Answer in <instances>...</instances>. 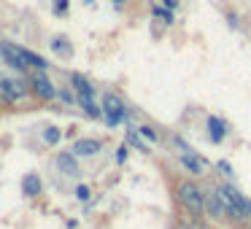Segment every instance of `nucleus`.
<instances>
[{"label":"nucleus","instance_id":"24","mask_svg":"<svg viewBox=\"0 0 251 229\" xmlns=\"http://www.w3.org/2000/svg\"><path fill=\"white\" fill-rule=\"evenodd\" d=\"M162 3H165V8H170V11H173L176 6H178V0H162Z\"/></svg>","mask_w":251,"mask_h":229},{"label":"nucleus","instance_id":"22","mask_svg":"<svg viewBox=\"0 0 251 229\" xmlns=\"http://www.w3.org/2000/svg\"><path fill=\"white\" fill-rule=\"evenodd\" d=\"M127 159V146H122L119 151H116V162H125Z\"/></svg>","mask_w":251,"mask_h":229},{"label":"nucleus","instance_id":"26","mask_svg":"<svg viewBox=\"0 0 251 229\" xmlns=\"http://www.w3.org/2000/svg\"><path fill=\"white\" fill-rule=\"evenodd\" d=\"M173 229H186V227H181V224H178V227H173Z\"/></svg>","mask_w":251,"mask_h":229},{"label":"nucleus","instance_id":"7","mask_svg":"<svg viewBox=\"0 0 251 229\" xmlns=\"http://www.w3.org/2000/svg\"><path fill=\"white\" fill-rule=\"evenodd\" d=\"M22 97H25L22 84L0 73V100H3V103H17V100H22Z\"/></svg>","mask_w":251,"mask_h":229},{"label":"nucleus","instance_id":"10","mask_svg":"<svg viewBox=\"0 0 251 229\" xmlns=\"http://www.w3.org/2000/svg\"><path fill=\"white\" fill-rule=\"evenodd\" d=\"M205 127H208V137H211V143H222L224 137H227V121H224L222 116H208Z\"/></svg>","mask_w":251,"mask_h":229},{"label":"nucleus","instance_id":"8","mask_svg":"<svg viewBox=\"0 0 251 229\" xmlns=\"http://www.w3.org/2000/svg\"><path fill=\"white\" fill-rule=\"evenodd\" d=\"M205 216L216 218V221H222L224 216H229L227 205H224L222 194H219L216 189H213V191H208V194H205Z\"/></svg>","mask_w":251,"mask_h":229},{"label":"nucleus","instance_id":"17","mask_svg":"<svg viewBox=\"0 0 251 229\" xmlns=\"http://www.w3.org/2000/svg\"><path fill=\"white\" fill-rule=\"evenodd\" d=\"M151 14L157 19H162L165 24H173V14H170V8H165V6H151Z\"/></svg>","mask_w":251,"mask_h":229},{"label":"nucleus","instance_id":"19","mask_svg":"<svg viewBox=\"0 0 251 229\" xmlns=\"http://www.w3.org/2000/svg\"><path fill=\"white\" fill-rule=\"evenodd\" d=\"M216 167H219V173H224V175H227V178H232V167H229V162H224V159H219V164H216Z\"/></svg>","mask_w":251,"mask_h":229},{"label":"nucleus","instance_id":"3","mask_svg":"<svg viewBox=\"0 0 251 229\" xmlns=\"http://www.w3.org/2000/svg\"><path fill=\"white\" fill-rule=\"evenodd\" d=\"M71 84H73V89H76V100H78V105L84 108V114L92 116V119H100V116H103V108H98V103H95V89H92V84H89L87 78L81 76V73H73V76H71Z\"/></svg>","mask_w":251,"mask_h":229},{"label":"nucleus","instance_id":"6","mask_svg":"<svg viewBox=\"0 0 251 229\" xmlns=\"http://www.w3.org/2000/svg\"><path fill=\"white\" fill-rule=\"evenodd\" d=\"M181 151H178V164L181 167H186L192 175H202L205 173V159L200 157V154H195L192 148H186L184 143H178Z\"/></svg>","mask_w":251,"mask_h":229},{"label":"nucleus","instance_id":"14","mask_svg":"<svg viewBox=\"0 0 251 229\" xmlns=\"http://www.w3.org/2000/svg\"><path fill=\"white\" fill-rule=\"evenodd\" d=\"M51 49H54L60 57H71L73 54V46L68 44V38H54L51 41Z\"/></svg>","mask_w":251,"mask_h":229},{"label":"nucleus","instance_id":"12","mask_svg":"<svg viewBox=\"0 0 251 229\" xmlns=\"http://www.w3.org/2000/svg\"><path fill=\"white\" fill-rule=\"evenodd\" d=\"M57 167H60V173L68 175V178L78 175V164H76V157H73V154H60V157H57Z\"/></svg>","mask_w":251,"mask_h":229},{"label":"nucleus","instance_id":"21","mask_svg":"<svg viewBox=\"0 0 251 229\" xmlns=\"http://www.w3.org/2000/svg\"><path fill=\"white\" fill-rule=\"evenodd\" d=\"M68 11V0H54V14H65Z\"/></svg>","mask_w":251,"mask_h":229},{"label":"nucleus","instance_id":"5","mask_svg":"<svg viewBox=\"0 0 251 229\" xmlns=\"http://www.w3.org/2000/svg\"><path fill=\"white\" fill-rule=\"evenodd\" d=\"M0 54L6 57V62L14 68V70H27L30 68V62H27V49H19V46H14V44H0Z\"/></svg>","mask_w":251,"mask_h":229},{"label":"nucleus","instance_id":"4","mask_svg":"<svg viewBox=\"0 0 251 229\" xmlns=\"http://www.w3.org/2000/svg\"><path fill=\"white\" fill-rule=\"evenodd\" d=\"M103 116H105V124L108 127H116L127 119V105L119 94L114 92H105L103 94Z\"/></svg>","mask_w":251,"mask_h":229},{"label":"nucleus","instance_id":"9","mask_svg":"<svg viewBox=\"0 0 251 229\" xmlns=\"http://www.w3.org/2000/svg\"><path fill=\"white\" fill-rule=\"evenodd\" d=\"M30 87H33V92L38 94V97H44V100H51V97L57 94L54 84L46 78L44 70H35V73H33V78H30Z\"/></svg>","mask_w":251,"mask_h":229},{"label":"nucleus","instance_id":"27","mask_svg":"<svg viewBox=\"0 0 251 229\" xmlns=\"http://www.w3.org/2000/svg\"><path fill=\"white\" fill-rule=\"evenodd\" d=\"M114 3H125V0H114Z\"/></svg>","mask_w":251,"mask_h":229},{"label":"nucleus","instance_id":"23","mask_svg":"<svg viewBox=\"0 0 251 229\" xmlns=\"http://www.w3.org/2000/svg\"><path fill=\"white\" fill-rule=\"evenodd\" d=\"M60 97L65 100V103H73V94L68 92V89H60Z\"/></svg>","mask_w":251,"mask_h":229},{"label":"nucleus","instance_id":"16","mask_svg":"<svg viewBox=\"0 0 251 229\" xmlns=\"http://www.w3.org/2000/svg\"><path fill=\"white\" fill-rule=\"evenodd\" d=\"M135 130H138V135H141V137H146L149 143H157V140H159L157 130H154V127H149V124H141V127H135Z\"/></svg>","mask_w":251,"mask_h":229},{"label":"nucleus","instance_id":"11","mask_svg":"<svg viewBox=\"0 0 251 229\" xmlns=\"http://www.w3.org/2000/svg\"><path fill=\"white\" fill-rule=\"evenodd\" d=\"M100 151V140L95 137H78L73 143V157H95Z\"/></svg>","mask_w":251,"mask_h":229},{"label":"nucleus","instance_id":"25","mask_svg":"<svg viewBox=\"0 0 251 229\" xmlns=\"http://www.w3.org/2000/svg\"><path fill=\"white\" fill-rule=\"evenodd\" d=\"M84 3H89V6H92V3H95V0H84Z\"/></svg>","mask_w":251,"mask_h":229},{"label":"nucleus","instance_id":"18","mask_svg":"<svg viewBox=\"0 0 251 229\" xmlns=\"http://www.w3.org/2000/svg\"><path fill=\"white\" fill-rule=\"evenodd\" d=\"M44 140L49 143V146L60 143V130H57V127H46V130H44Z\"/></svg>","mask_w":251,"mask_h":229},{"label":"nucleus","instance_id":"15","mask_svg":"<svg viewBox=\"0 0 251 229\" xmlns=\"http://www.w3.org/2000/svg\"><path fill=\"white\" fill-rule=\"evenodd\" d=\"M127 143H130V146H135L138 151H143V154L149 151V148H146V143L141 140V135H138V130H135V127H132V130H127Z\"/></svg>","mask_w":251,"mask_h":229},{"label":"nucleus","instance_id":"2","mask_svg":"<svg viewBox=\"0 0 251 229\" xmlns=\"http://www.w3.org/2000/svg\"><path fill=\"white\" fill-rule=\"evenodd\" d=\"M216 191L222 194V200H224V205H227L232 218H240V221L251 218V200L240 189H235L232 183H222V186H216Z\"/></svg>","mask_w":251,"mask_h":229},{"label":"nucleus","instance_id":"1","mask_svg":"<svg viewBox=\"0 0 251 229\" xmlns=\"http://www.w3.org/2000/svg\"><path fill=\"white\" fill-rule=\"evenodd\" d=\"M176 197H178V202L186 207V213L192 218L200 221L205 216V194H202V189L195 181H178L176 183Z\"/></svg>","mask_w":251,"mask_h":229},{"label":"nucleus","instance_id":"20","mask_svg":"<svg viewBox=\"0 0 251 229\" xmlns=\"http://www.w3.org/2000/svg\"><path fill=\"white\" fill-rule=\"evenodd\" d=\"M76 197H78L81 202H87V200H89V186H78V189H76Z\"/></svg>","mask_w":251,"mask_h":229},{"label":"nucleus","instance_id":"13","mask_svg":"<svg viewBox=\"0 0 251 229\" xmlns=\"http://www.w3.org/2000/svg\"><path fill=\"white\" fill-rule=\"evenodd\" d=\"M41 186H44V183H41V178H38L35 173H27V175L22 178V191H25V197H38V194H41Z\"/></svg>","mask_w":251,"mask_h":229}]
</instances>
